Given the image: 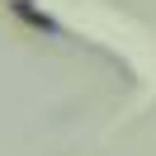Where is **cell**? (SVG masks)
Wrapping results in <instances>:
<instances>
[{"label":"cell","mask_w":156,"mask_h":156,"mask_svg":"<svg viewBox=\"0 0 156 156\" xmlns=\"http://www.w3.org/2000/svg\"><path fill=\"white\" fill-rule=\"evenodd\" d=\"M14 14H19V19H29L33 29H52V19H48V14H38L29 0H14Z\"/></svg>","instance_id":"6da1fadb"}]
</instances>
